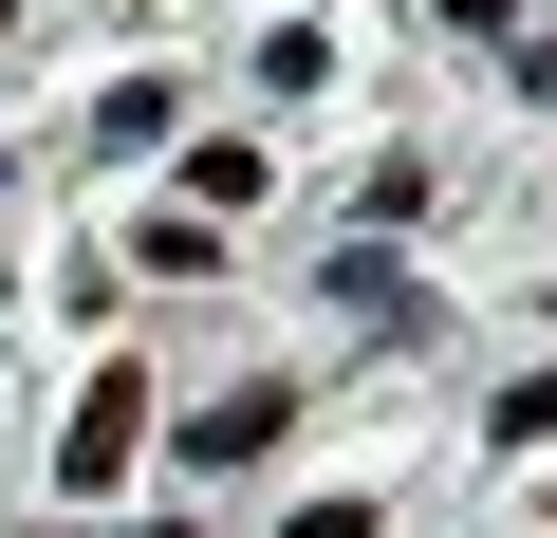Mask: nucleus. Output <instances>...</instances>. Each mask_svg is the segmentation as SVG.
Segmentation results:
<instances>
[{
  "label": "nucleus",
  "mask_w": 557,
  "mask_h": 538,
  "mask_svg": "<svg viewBox=\"0 0 557 538\" xmlns=\"http://www.w3.org/2000/svg\"><path fill=\"white\" fill-rule=\"evenodd\" d=\"M278 427H298V390H278V372H260V390H223V409H205V427H186V464H260V446H278Z\"/></svg>",
  "instance_id": "obj_2"
},
{
  "label": "nucleus",
  "mask_w": 557,
  "mask_h": 538,
  "mask_svg": "<svg viewBox=\"0 0 557 538\" xmlns=\"http://www.w3.org/2000/svg\"><path fill=\"white\" fill-rule=\"evenodd\" d=\"M131 446H149V372H94V390H75V446H57V464H75V501H112V483H131Z\"/></svg>",
  "instance_id": "obj_1"
}]
</instances>
